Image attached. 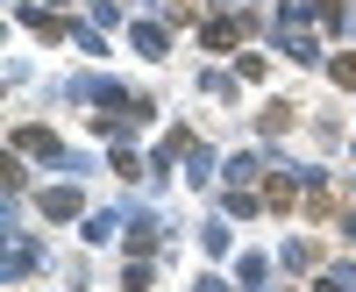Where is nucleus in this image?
I'll return each instance as SVG.
<instances>
[{
	"label": "nucleus",
	"mask_w": 356,
	"mask_h": 292,
	"mask_svg": "<svg viewBox=\"0 0 356 292\" xmlns=\"http://www.w3.org/2000/svg\"><path fill=\"white\" fill-rule=\"evenodd\" d=\"M15 150H36V157H57V136H50V129H15Z\"/></svg>",
	"instance_id": "nucleus-2"
},
{
	"label": "nucleus",
	"mask_w": 356,
	"mask_h": 292,
	"mask_svg": "<svg viewBox=\"0 0 356 292\" xmlns=\"http://www.w3.org/2000/svg\"><path fill=\"white\" fill-rule=\"evenodd\" d=\"M136 50H143V57H164V29L143 22V29H136Z\"/></svg>",
	"instance_id": "nucleus-3"
},
{
	"label": "nucleus",
	"mask_w": 356,
	"mask_h": 292,
	"mask_svg": "<svg viewBox=\"0 0 356 292\" xmlns=\"http://www.w3.org/2000/svg\"><path fill=\"white\" fill-rule=\"evenodd\" d=\"M335 79H342V86H356V57H335Z\"/></svg>",
	"instance_id": "nucleus-4"
},
{
	"label": "nucleus",
	"mask_w": 356,
	"mask_h": 292,
	"mask_svg": "<svg viewBox=\"0 0 356 292\" xmlns=\"http://www.w3.org/2000/svg\"><path fill=\"white\" fill-rule=\"evenodd\" d=\"M349 243H356V221H349Z\"/></svg>",
	"instance_id": "nucleus-5"
},
{
	"label": "nucleus",
	"mask_w": 356,
	"mask_h": 292,
	"mask_svg": "<svg viewBox=\"0 0 356 292\" xmlns=\"http://www.w3.org/2000/svg\"><path fill=\"white\" fill-rule=\"evenodd\" d=\"M43 214H50V221L79 214V193H72V186H50V193H43Z\"/></svg>",
	"instance_id": "nucleus-1"
}]
</instances>
